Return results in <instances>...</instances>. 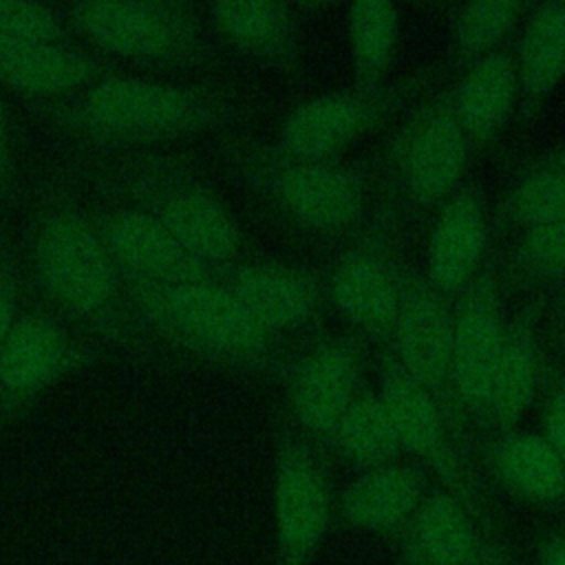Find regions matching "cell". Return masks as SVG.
<instances>
[{
  "instance_id": "6da1fadb",
  "label": "cell",
  "mask_w": 565,
  "mask_h": 565,
  "mask_svg": "<svg viewBox=\"0 0 565 565\" xmlns=\"http://www.w3.org/2000/svg\"><path fill=\"white\" fill-rule=\"evenodd\" d=\"M29 269L49 309L88 340L137 355L152 349L124 278L73 190L51 185L40 196L29 232Z\"/></svg>"
},
{
  "instance_id": "7a4b0ae2",
  "label": "cell",
  "mask_w": 565,
  "mask_h": 565,
  "mask_svg": "<svg viewBox=\"0 0 565 565\" xmlns=\"http://www.w3.org/2000/svg\"><path fill=\"white\" fill-rule=\"evenodd\" d=\"M241 117L243 104L225 88L108 73L46 110L55 130L108 150L216 132Z\"/></svg>"
},
{
  "instance_id": "3957f363",
  "label": "cell",
  "mask_w": 565,
  "mask_h": 565,
  "mask_svg": "<svg viewBox=\"0 0 565 565\" xmlns=\"http://www.w3.org/2000/svg\"><path fill=\"white\" fill-rule=\"evenodd\" d=\"M135 316L150 338L212 364L287 377L280 340L267 333L221 278L152 285L124 280Z\"/></svg>"
},
{
  "instance_id": "277c9868",
  "label": "cell",
  "mask_w": 565,
  "mask_h": 565,
  "mask_svg": "<svg viewBox=\"0 0 565 565\" xmlns=\"http://www.w3.org/2000/svg\"><path fill=\"white\" fill-rule=\"evenodd\" d=\"M230 174L285 221L318 236L355 234L369 221V172L338 159H300L274 143L234 141Z\"/></svg>"
},
{
  "instance_id": "5b68a950",
  "label": "cell",
  "mask_w": 565,
  "mask_h": 565,
  "mask_svg": "<svg viewBox=\"0 0 565 565\" xmlns=\"http://www.w3.org/2000/svg\"><path fill=\"white\" fill-rule=\"evenodd\" d=\"M102 179L121 203L148 212L214 271L238 260L243 232L234 212L185 161L139 152L117 159Z\"/></svg>"
},
{
  "instance_id": "8992f818",
  "label": "cell",
  "mask_w": 565,
  "mask_h": 565,
  "mask_svg": "<svg viewBox=\"0 0 565 565\" xmlns=\"http://www.w3.org/2000/svg\"><path fill=\"white\" fill-rule=\"evenodd\" d=\"M97 49L132 62L207 66L216 60L199 11L188 2H77L66 18Z\"/></svg>"
},
{
  "instance_id": "52a82bcc",
  "label": "cell",
  "mask_w": 565,
  "mask_h": 565,
  "mask_svg": "<svg viewBox=\"0 0 565 565\" xmlns=\"http://www.w3.org/2000/svg\"><path fill=\"white\" fill-rule=\"evenodd\" d=\"M472 143L459 126L448 90L424 102L393 137L386 166L395 201L415 212L439 207L463 183Z\"/></svg>"
},
{
  "instance_id": "ba28073f",
  "label": "cell",
  "mask_w": 565,
  "mask_h": 565,
  "mask_svg": "<svg viewBox=\"0 0 565 565\" xmlns=\"http://www.w3.org/2000/svg\"><path fill=\"white\" fill-rule=\"evenodd\" d=\"M428 82L430 73H413L377 88L351 86L313 95L285 115L274 146L300 159H338L342 150L399 113Z\"/></svg>"
},
{
  "instance_id": "9c48e42d",
  "label": "cell",
  "mask_w": 565,
  "mask_h": 565,
  "mask_svg": "<svg viewBox=\"0 0 565 565\" xmlns=\"http://www.w3.org/2000/svg\"><path fill=\"white\" fill-rule=\"evenodd\" d=\"M452 311L448 300L424 278L402 265L399 311L391 344L397 364L435 399L457 441L466 446V413L457 395L452 364Z\"/></svg>"
},
{
  "instance_id": "30bf717a",
  "label": "cell",
  "mask_w": 565,
  "mask_h": 565,
  "mask_svg": "<svg viewBox=\"0 0 565 565\" xmlns=\"http://www.w3.org/2000/svg\"><path fill=\"white\" fill-rule=\"evenodd\" d=\"M395 207H380L335 258L327 294L369 340L388 347L399 311L402 265L393 254Z\"/></svg>"
},
{
  "instance_id": "8fae6325",
  "label": "cell",
  "mask_w": 565,
  "mask_h": 565,
  "mask_svg": "<svg viewBox=\"0 0 565 565\" xmlns=\"http://www.w3.org/2000/svg\"><path fill=\"white\" fill-rule=\"evenodd\" d=\"M95 342L53 309H22L0 349V424L20 417L66 375L90 366Z\"/></svg>"
},
{
  "instance_id": "7c38bea8",
  "label": "cell",
  "mask_w": 565,
  "mask_h": 565,
  "mask_svg": "<svg viewBox=\"0 0 565 565\" xmlns=\"http://www.w3.org/2000/svg\"><path fill=\"white\" fill-rule=\"evenodd\" d=\"M501 263L488 254L468 287L455 298L452 364L457 395L466 417L488 424V402L494 366L505 333Z\"/></svg>"
},
{
  "instance_id": "4fadbf2b",
  "label": "cell",
  "mask_w": 565,
  "mask_h": 565,
  "mask_svg": "<svg viewBox=\"0 0 565 565\" xmlns=\"http://www.w3.org/2000/svg\"><path fill=\"white\" fill-rule=\"evenodd\" d=\"M88 212L124 280L177 285L218 278V271L194 258L148 212L121 201Z\"/></svg>"
},
{
  "instance_id": "5bb4252c",
  "label": "cell",
  "mask_w": 565,
  "mask_h": 565,
  "mask_svg": "<svg viewBox=\"0 0 565 565\" xmlns=\"http://www.w3.org/2000/svg\"><path fill=\"white\" fill-rule=\"evenodd\" d=\"M364 351L353 335H333L313 344L287 371L289 406L296 422L316 437H333L362 391Z\"/></svg>"
},
{
  "instance_id": "9a60e30c",
  "label": "cell",
  "mask_w": 565,
  "mask_h": 565,
  "mask_svg": "<svg viewBox=\"0 0 565 565\" xmlns=\"http://www.w3.org/2000/svg\"><path fill=\"white\" fill-rule=\"evenodd\" d=\"M218 278L274 338L309 327L327 300L311 271L280 260H236Z\"/></svg>"
},
{
  "instance_id": "2e32d148",
  "label": "cell",
  "mask_w": 565,
  "mask_h": 565,
  "mask_svg": "<svg viewBox=\"0 0 565 565\" xmlns=\"http://www.w3.org/2000/svg\"><path fill=\"white\" fill-rule=\"evenodd\" d=\"M380 393L397 430L399 446L426 459L452 488H470L463 461L459 459L461 444L457 441L446 415L435 399L397 364L388 349H382Z\"/></svg>"
},
{
  "instance_id": "e0dca14e",
  "label": "cell",
  "mask_w": 565,
  "mask_h": 565,
  "mask_svg": "<svg viewBox=\"0 0 565 565\" xmlns=\"http://www.w3.org/2000/svg\"><path fill=\"white\" fill-rule=\"evenodd\" d=\"M488 207L475 183L446 199L426 241L424 278L446 298H457L488 258Z\"/></svg>"
},
{
  "instance_id": "ac0fdd59",
  "label": "cell",
  "mask_w": 565,
  "mask_h": 565,
  "mask_svg": "<svg viewBox=\"0 0 565 565\" xmlns=\"http://www.w3.org/2000/svg\"><path fill=\"white\" fill-rule=\"evenodd\" d=\"M274 514L282 547L305 554L329 519V483L313 452L289 430L282 433L274 479Z\"/></svg>"
},
{
  "instance_id": "d6986e66",
  "label": "cell",
  "mask_w": 565,
  "mask_h": 565,
  "mask_svg": "<svg viewBox=\"0 0 565 565\" xmlns=\"http://www.w3.org/2000/svg\"><path fill=\"white\" fill-rule=\"evenodd\" d=\"M212 31L234 51L298 75L302 46L291 4L271 0H223L207 4Z\"/></svg>"
},
{
  "instance_id": "ffe728a7",
  "label": "cell",
  "mask_w": 565,
  "mask_h": 565,
  "mask_svg": "<svg viewBox=\"0 0 565 565\" xmlns=\"http://www.w3.org/2000/svg\"><path fill=\"white\" fill-rule=\"evenodd\" d=\"M106 75L104 62L75 44H31L0 35V86L62 102Z\"/></svg>"
},
{
  "instance_id": "44dd1931",
  "label": "cell",
  "mask_w": 565,
  "mask_h": 565,
  "mask_svg": "<svg viewBox=\"0 0 565 565\" xmlns=\"http://www.w3.org/2000/svg\"><path fill=\"white\" fill-rule=\"evenodd\" d=\"M543 309L545 302L541 298H530L512 318L505 320L503 344L494 366L488 402V424L499 433H508L519 424L541 384L543 362L539 324Z\"/></svg>"
},
{
  "instance_id": "7402d4cb",
  "label": "cell",
  "mask_w": 565,
  "mask_h": 565,
  "mask_svg": "<svg viewBox=\"0 0 565 565\" xmlns=\"http://www.w3.org/2000/svg\"><path fill=\"white\" fill-rule=\"evenodd\" d=\"M516 119L527 126L565 79V2H543L525 13L519 35Z\"/></svg>"
},
{
  "instance_id": "603a6c76",
  "label": "cell",
  "mask_w": 565,
  "mask_h": 565,
  "mask_svg": "<svg viewBox=\"0 0 565 565\" xmlns=\"http://www.w3.org/2000/svg\"><path fill=\"white\" fill-rule=\"evenodd\" d=\"M452 113L472 148L490 146L516 115V68L514 55L499 49L466 66L448 88Z\"/></svg>"
},
{
  "instance_id": "cb8c5ba5",
  "label": "cell",
  "mask_w": 565,
  "mask_h": 565,
  "mask_svg": "<svg viewBox=\"0 0 565 565\" xmlns=\"http://www.w3.org/2000/svg\"><path fill=\"white\" fill-rule=\"evenodd\" d=\"M424 477L404 463L369 468L344 492V514L364 527H388L406 519L419 503Z\"/></svg>"
},
{
  "instance_id": "d4e9b609",
  "label": "cell",
  "mask_w": 565,
  "mask_h": 565,
  "mask_svg": "<svg viewBox=\"0 0 565 565\" xmlns=\"http://www.w3.org/2000/svg\"><path fill=\"white\" fill-rule=\"evenodd\" d=\"M399 26V9L391 2L364 0L349 7L347 42L355 88H377L388 82Z\"/></svg>"
},
{
  "instance_id": "484cf974",
  "label": "cell",
  "mask_w": 565,
  "mask_h": 565,
  "mask_svg": "<svg viewBox=\"0 0 565 565\" xmlns=\"http://www.w3.org/2000/svg\"><path fill=\"white\" fill-rule=\"evenodd\" d=\"M492 461L497 475L527 499L545 503L565 494V461L539 435L501 433Z\"/></svg>"
},
{
  "instance_id": "4316f807",
  "label": "cell",
  "mask_w": 565,
  "mask_h": 565,
  "mask_svg": "<svg viewBox=\"0 0 565 565\" xmlns=\"http://www.w3.org/2000/svg\"><path fill=\"white\" fill-rule=\"evenodd\" d=\"M527 7L512 0H483L457 4L450 13V60L466 68L477 60L503 49V42L516 31Z\"/></svg>"
},
{
  "instance_id": "83f0119b",
  "label": "cell",
  "mask_w": 565,
  "mask_h": 565,
  "mask_svg": "<svg viewBox=\"0 0 565 565\" xmlns=\"http://www.w3.org/2000/svg\"><path fill=\"white\" fill-rule=\"evenodd\" d=\"M333 439L351 461L364 468L391 463L402 450L380 388L369 386H362V391L349 404Z\"/></svg>"
},
{
  "instance_id": "f1b7e54d",
  "label": "cell",
  "mask_w": 565,
  "mask_h": 565,
  "mask_svg": "<svg viewBox=\"0 0 565 565\" xmlns=\"http://www.w3.org/2000/svg\"><path fill=\"white\" fill-rule=\"evenodd\" d=\"M499 216L523 232L565 221V170L539 157L508 192Z\"/></svg>"
},
{
  "instance_id": "f546056e",
  "label": "cell",
  "mask_w": 565,
  "mask_h": 565,
  "mask_svg": "<svg viewBox=\"0 0 565 565\" xmlns=\"http://www.w3.org/2000/svg\"><path fill=\"white\" fill-rule=\"evenodd\" d=\"M565 278V221L525 230L501 271L503 289L530 291Z\"/></svg>"
},
{
  "instance_id": "4dcf8cb0",
  "label": "cell",
  "mask_w": 565,
  "mask_h": 565,
  "mask_svg": "<svg viewBox=\"0 0 565 565\" xmlns=\"http://www.w3.org/2000/svg\"><path fill=\"white\" fill-rule=\"evenodd\" d=\"M417 539L435 563H459L472 541L461 503L446 492L428 497L417 510Z\"/></svg>"
},
{
  "instance_id": "1f68e13d",
  "label": "cell",
  "mask_w": 565,
  "mask_h": 565,
  "mask_svg": "<svg viewBox=\"0 0 565 565\" xmlns=\"http://www.w3.org/2000/svg\"><path fill=\"white\" fill-rule=\"evenodd\" d=\"M68 20L35 2L0 0V35L31 44H71Z\"/></svg>"
},
{
  "instance_id": "d6a6232c",
  "label": "cell",
  "mask_w": 565,
  "mask_h": 565,
  "mask_svg": "<svg viewBox=\"0 0 565 565\" xmlns=\"http://www.w3.org/2000/svg\"><path fill=\"white\" fill-rule=\"evenodd\" d=\"M541 384L545 388L541 437L565 461V373L552 364H543Z\"/></svg>"
},
{
  "instance_id": "836d02e7",
  "label": "cell",
  "mask_w": 565,
  "mask_h": 565,
  "mask_svg": "<svg viewBox=\"0 0 565 565\" xmlns=\"http://www.w3.org/2000/svg\"><path fill=\"white\" fill-rule=\"evenodd\" d=\"M20 269L13 241L0 227V349L20 316Z\"/></svg>"
},
{
  "instance_id": "e575fe53",
  "label": "cell",
  "mask_w": 565,
  "mask_h": 565,
  "mask_svg": "<svg viewBox=\"0 0 565 565\" xmlns=\"http://www.w3.org/2000/svg\"><path fill=\"white\" fill-rule=\"evenodd\" d=\"M15 192V159L9 130V115L0 97V203L9 201Z\"/></svg>"
},
{
  "instance_id": "d590c367",
  "label": "cell",
  "mask_w": 565,
  "mask_h": 565,
  "mask_svg": "<svg viewBox=\"0 0 565 565\" xmlns=\"http://www.w3.org/2000/svg\"><path fill=\"white\" fill-rule=\"evenodd\" d=\"M550 333L558 344H565V278L561 280L558 291L554 294L550 309Z\"/></svg>"
},
{
  "instance_id": "8d00e7d4",
  "label": "cell",
  "mask_w": 565,
  "mask_h": 565,
  "mask_svg": "<svg viewBox=\"0 0 565 565\" xmlns=\"http://www.w3.org/2000/svg\"><path fill=\"white\" fill-rule=\"evenodd\" d=\"M543 565H565V541H558L550 554L545 556V563Z\"/></svg>"
},
{
  "instance_id": "74e56055",
  "label": "cell",
  "mask_w": 565,
  "mask_h": 565,
  "mask_svg": "<svg viewBox=\"0 0 565 565\" xmlns=\"http://www.w3.org/2000/svg\"><path fill=\"white\" fill-rule=\"evenodd\" d=\"M543 159H545V161H550V163H554V166H558V168H563V170H565V146H563V148H558V150H552V152H547V154H543Z\"/></svg>"
}]
</instances>
